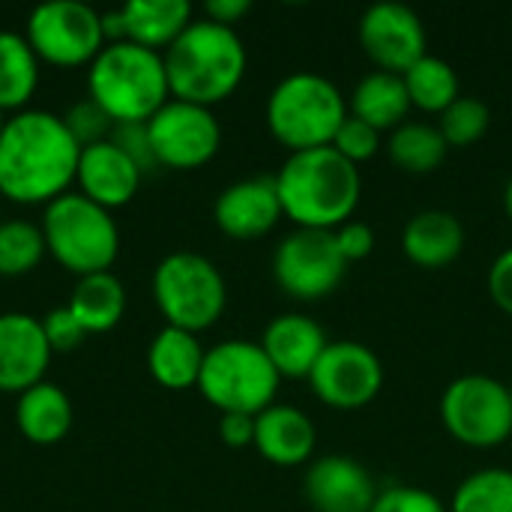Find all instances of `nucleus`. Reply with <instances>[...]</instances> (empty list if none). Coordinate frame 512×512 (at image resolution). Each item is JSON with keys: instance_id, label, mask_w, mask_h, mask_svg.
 <instances>
[{"instance_id": "e433bc0d", "label": "nucleus", "mask_w": 512, "mask_h": 512, "mask_svg": "<svg viewBox=\"0 0 512 512\" xmlns=\"http://www.w3.org/2000/svg\"><path fill=\"white\" fill-rule=\"evenodd\" d=\"M108 141L117 144L141 168V174L156 168V156H153V147H150L147 123H117Z\"/></svg>"}, {"instance_id": "37998d69", "label": "nucleus", "mask_w": 512, "mask_h": 512, "mask_svg": "<svg viewBox=\"0 0 512 512\" xmlns=\"http://www.w3.org/2000/svg\"><path fill=\"white\" fill-rule=\"evenodd\" d=\"M3 126H6V114L0 111V132H3Z\"/></svg>"}, {"instance_id": "423d86ee", "label": "nucleus", "mask_w": 512, "mask_h": 512, "mask_svg": "<svg viewBox=\"0 0 512 512\" xmlns=\"http://www.w3.org/2000/svg\"><path fill=\"white\" fill-rule=\"evenodd\" d=\"M39 228L45 234L48 255L78 279L105 273L117 261L120 231L114 216L81 192H66L51 201Z\"/></svg>"}, {"instance_id": "bb28decb", "label": "nucleus", "mask_w": 512, "mask_h": 512, "mask_svg": "<svg viewBox=\"0 0 512 512\" xmlns=\"http://www.w3.org/2000/svg\"><path fill=\"white\" fill-rule=\"evenodd\" d=\"M39 87V57L24 33L0 30V111L18 114Z\"/></svg>"}, {"instance_id": "7ed1b4c3", "label": "nucleus", "mask_w": 512, "mask_h": 512, "mask_svg": "<svg viewBox=\"0 0 512 512\" xmlns=\"http://www.w3.org/2000/svg\"><path fill=\"white\" fill-rule=\"evenodd\" d=\"M171 99L216 105L228 99L246 75V45L228 24L192 18V24L162 51Z\"/></svg>"}, {"instance_id": "5701e85b", "label": "nucleus", "mask_w": 512, "mask_h": 512, "mask_svg": "<svg viewBox=\"0 0 512 512\" xmlns=\"http://www.w3.org/2000/svg\"><path fill=\"white\" fill-rule=\"evenodd\" d=\"M204 348L195 333L180 327H162L147 351V369L153 381L165 390H189L198 387L201 366H204Z\"/></svg>"}, {"instance_id": "c756f323", "label": "nucleus", "mask_w": 512, "mask_h": 512, "mask_svg": "<svg viewBox=\"0 0 512 512\" xmlns=\"http://www.w3.org/2000/svg\"><path fill=\"white\" fill-rule=\"evenodd\" d=\"M450 512H512L510 468H480L468 474L453 492Z\"/></svg>"}, {"instance_id": "393cba45", "label": "nucleus", "mask_w": 512, "mask_h": 512, "mask_svg": "<svg viewBox=\"0 0 512 512\" xmlns=\"http://www.w3.org/2000/svg\"><path fill=\"white\" fill-rule=\"evenodd\" d=\"M408 108H411V96L399 72H387V69L369 72L357 81L351 93V114L366 120L378 132L405 123Z\"/></svg>"}, {"instance_id": "f8f14e48", "label": "nucleus", "mask_w": 512, "mask_h": 512, "mask_svg": "<svg viewBox=\"0 0 512 512\" xmlns=\"http://www.w3.org/2000/svg\"><path fill=\"white\" fill-rule=\"evenodd\" d=\"M147 135L156 165L174 171H192L207 165L222 144V126L216 114L207 105L183 99H168L147 120Z\"/></svg>"}, {"instance_id": "c03bdc74", "label": "nucleus", "mask_w": 512, "mask_h": 512, "mask_svg": "<svg viewBox=\"0 0 512 512\" xmlns=\"http://www.w3.org/2000/svg\"><path fill=\"white\" fill-rule=\"evenodd\" d=\"M0 222H3V198H0Z\"/></svg>"}, {"instance_id": "cd10ccee", "label": "nucleus", "mask_w": 512, "mask_h": 512, "mask_svg": "<svg viewBox=\"0 0 512 512\" xmlns=\"http://www.w3.org/2000/svg\"><path fill=\"white\" fill-rule=\"evenodd\" d=\"M447 138L441 135V129L435 123L426 120H405L390 132L387 141V153L390 159L405 168V171H432L444 162L447 156Z\"/></svg>"}, {"instance_id": "f257e3e1", "label": "nucleus", "mask_w": 512, "mask_h": 512, "mask_svg": "<svg viewBox=\"0 0 512 512\" xmlns=\"http://www.w3.org/2000/svg\"><path fill=\"white\" fill-rule=\"evenodd\" d=\"M81 147L60 114L24 108L6 117L0 132V198L15 204H51L75 183Z\"/></svg>"}, {"instance_id": "a19ab883", "label": "nucleus", "mask_w": 512, "mask_h": 512, "mask_svg": "<svg viewBox=\"0 0 512 512\" xmlns=\"http://www.w3.org/2000/svg\"><path fill=\"white\" fill-rule=\"evenodd\" d=\"M249 9H252L249 0H207V6H204L210 21H219V24H228V27H234Z\"/></svg>"}, {"instance_id": "79ce46f5", "label": "nucleus", "mask_w": 512, "mask_h": 512, "mask_svg": "<svg viewBox=\"0 0 512 512\" xmlns=\"http://www.w3.org/2000/svg\"><path fill=\"white\" fill-rule=\"evenodd\" d=\"M504 210H507V216L512 219V177L510 183H507V189H504Z\"/></svg>"}, {"instance_id": "72a5a7b5", "label": "nucleus", "mask_w": 512, "mask_h": 512, "mask_svg": "<svg viewBox=\"0 0 512 512\" xmlns=\"http://www.w3.org/2000/svg\"><path fill=\"white\" fill-rule=\"evenodd\" d=\"M369 512H450L441 498L429 489H420V486H387L378 492L375 504Z\"/></svg>"}, {"instance_id": "0eeeda50", "label": "nucleus", "mask_w": 512, "mask_h": 512, "mask_svg": "<svg viewBox=\"0 0 512 512\" xmlns=\"http://www.w3.org/2000/svg\"><path fill=\"white\" fill-rule=\"evenodd\" d=\"M153 300L168 327L198 336L222 318L228 285L210 258L198 252H171L153 270Z\"/></svg>"}, {"instance_id": "473e14b6", "label": "nucleus", "mask_w": 512, "mask_h": 512, "mask_svg": "<svg viewBox=\"0 0 512 512\" xmlns=\"http://www.w3.org/2000/svg\"><path fill=\"white\" fill-rule=\"evenodd\" d=\"M60 117H63V123H66V129H69V135L75 138L78 147H90V144L108 141L114 126H117L90 96H84L75 105H69L66 114H60Z\"/></svg>"}, {"instance_id": "9d476101", "label": "nucleus", "mask_w": 512, "mask_h": 512, "mask_svg": "<svg viewBox=\"0 0 512 512\" xmlns=\"http://www.w3.org/2000/svg\"><path fill=\"white\" fill-rule=\"evenodd\" d=\"M441 417L462 444L495 447L512 435L510 384L483 372L459 375L441 396Z\"/></svg>"}, {"instance_id": "4c0bfd02", "label": "nucleus", "mask_w": 512, "mask_h": 512, "mask_svg": "<svg viewBox=\"0 0 512 512\" xmlns=\"http://www.w3.org/2000/svg\"><path fill=\"white\" fill-rule=\"evenodd\" d=\"M336 243H339V249H342V255L348 261H357V258H366L375 249V231H372V225H366L360 219H351V222L336 228Z\"/></svg>"}, {"instance_id": "f03ea898", "label": "nucleus", "mask_w": 512, "mask_h": 512, "mask_svg": "<svg viewBox=\"0 0 512 512\" xmlns=\"http://www.w3.org/2000/svg\"><path fill=\"white\" fill-rule=\"evenodd\" d=\"M282 213L297 222V228H327L345 225L360 201V168L342 156L333 144L294 150L282 168L273 174Z\"/></svg>"}, {"instance_id": "4468645a", "label": "nucleus", "mask_w": 512, "mask_h": 512, "mask_svg": "<svg viewBox=\"0 0 512 512\" xmlns=\"http://www.w3.org/2000/svg\"><path fill=\"white\" fill-rule=\"evenodd\" d=\"M360 45L387 72H405L426 54L423 18L399 0H378L360 15Z\"/></svg>"}, {"instance_id": "b1692460", "label": "nucleus", "mask_w": 512, "mask_h": 512, "mask_svg": "<svg viewBox=\"0 0 512 512\" xmlns=\"http://www.w3.org/2000/svg\"><path fill=\"white\" fill-rule=\"evenodd\" d=\"M15 426L30 444L51 447L63 441L72 429V402L57 384L42 381L18 396Z\"/></svg>"}, {"instance_id": "2eb2a0df", "label": "nucleus", "mask_w": 512, "mask_h": 512, "mask_svg": "<svg viewBox=\"0 0 512 512\" xmlns=\"http://www.w3.org/2000/svg\"><path fill=\"white\" fill-rule=\"evenodd\" d=\"M51 345L42 330V318L27 312L0 315V393L21 396L45 381L51 366Z\"/></svg>"}, {"instance_id": "6ab92c4d", "label": "nucleus", "mask_w": 512, "mask_h": 512, "mask_svg": "<svg viewBox=\"0 0 512 512\" xmlns=\"http://www.w3.org/2000/svg\"><path fill=\"white\" fill-rule=\"evenodd\" d=\"M327 345V330L315 318L300 312H285L273 318L261 333L264 354L270 357L276 372L288 378H309L312 366L318 363Z\"/></svg>"}, {"instance_id": "aec40b11", "label": "nucleus", "mask_w": 512, "mask_h": 512, "mask_svg": "<svg viewBox=\"0 0 512 512\" xmlns=\"http://www.w3.org/2000/svg\"><path fill=\"white\" fill-rule=\"evenodd\" d=\"M315 423L306 411L294 405L273 402L255 414V447L273 465H300L315 453Z\"/></svg>"}, {"instance_id": "a878e982", "label": "nucleus", "mask_w": 512, "mask_h": 512, "mask_svg": "<svg viewBox=\"0 0 512 512\" xmlns=\"http://www.w3.org/2000/svg\"><path fill=\"white\" fill-rule=\"evenodd\" d=\"M66 306L81 321L87 336L90 333H108L111 327L120 324V318L126 312V288L111 270L90 273V276H81L75 282Z\"/></svg>"}, {"instance_id": "20e7f679", "label": "nucleus", "mask_w": 512, "mask_h": 512, "mask_svg": "<svg viewBox=\"0 0 512 512\" xmlns=\"http://www.w3.org/2000/svg\"><path fill=\"white\" fill-rule=\"evenodd\" d=\"M87 96L114 123H147L171 99L162 54L126 39L108 42L87 66Z\"/></svg>"}, {"instance_id": "9b49d317", "label": "nucleus", "mask_w": 512, "mask_h": 512, "mask_svg": "<svg viewBox=\"0 0 512 512\" xmlns=\"http://www.w3.org/2000/svg\"><path fill=\"white\" fill-rule=\"evenodd\" d=\"M348 258L336 243V231L297 228L285 234L273 252V276L279 288L297 300H318L339 288Z\"/></svg>"}, {"instance_id": "dca6fc26", "label": "nucleus", "mask_w": 512, "mask_h": 512, "mask_svg": "<svg viewBox=\"0 0 512 512\" xmlns=\"http://www.w3.org/2000/svg\"><path fill=\"white\" fill-rule=\"evenodd\" d=\"M303 489L318 512H369L378 498L369 468L345 453L318 456L303 477Z\"/></svg>"}, {"instance_id": "c85d7f7f", "label": "nucleus", "mask_w": 512, "mask_h": 512, "mask_svg": "<svg viewBox=\"0 0 512 512\" xmlns=\"http://www.w3.org/2000/svg\"><path fill=\"white\" fill-rule=\"evenodd\" d=\"M402 78H405L411 105L423 111H444L456 96H462L456 69L444 57L429 54V51L411 69H405Z\"/></svg>"}, {"instance_id": "1a4fd4ad", "label": "nucleus", "mask_w": 512, "mask_h": 512, "mask_svg": "<svg viewBox=\"0 0 512 512\" xmlns=\"http://www.w3.org/2000/svg\"><path fill=\"white\" fill-rule=\"evenodd\" d=\"M24 39L39 63L60 69L90 66L108 45L102 30V12L81 0H51L30 12Z\"/></svg>"}, {"instance_id": "412c9836", "label": "nucleus", "mask_w": 512, "mask_h": 512, "mask_svg": "<svg viewBox=\"0 0 512 512\" xmlns=\"http://www.w3.org/2000/svg\"><path fill=\"white\" fill-rule=\"evenodd\" d=\"M402 249L420 267H447L465 249V225L450 210H420L405 222Z\"/></svg>"}, {"instance_id": "2f4dec72", "label": "nucleus", "mask_w": 512, "mask_h": 512, "mask_svg": "<svg viewBox=\"0 0 512 512\" xmlns=\"http://www.w3.org/2000/svg\"><path fill=\"white\" fill-rule=\"evenodd\" d=\"M492 111L483 99L477 96H456L444 111H441V135L447 138L450 147H468L477 138H483V132L489 129Z\"/></svg>"}, {"instance_id": "f704fd0d", "label": "nucleus", "mask_w": 512, "mask_h": 512, "mask_svg": "<svg viewBox=\"0 0 512 512\" xmlns=\"http://www.w3.org/2000/svg\"><path fill=\"white\" fill-rule=\"evenodd\" d=\"M333 147H336L342 156H348L351 162H360V159H369V156L378 153V147H381V132H378L375 126H369L366 120L348 114V117L342 120V126L336 129V135H333Z\"/></svg>"}, {"instance_id": "4be33fe9", "label": "nucleus", "mask_w": 512, "mask_h": 512, "mask_svg": "<svg viewBox=\"0 0 512 512\" xmlns=\"http://www.w3.org/2000/svg\"><path fill=\"white\" fill-rule=\"evenodd\" d=\"M117 12L123 21V39L159 54L192 24L189 0H129Z\"/></svg>"}, {"instance_id": "a211bd4d", "label": "nucleus", "mask_w": 512, "mask_h": 512, "mask_svg": "<svg viewBox=\"0 0 512 512\" xmlns=\"http://www.w3.org/2000/svg\"><path fill=\"white\" fill-rule=\"evenodd\" d=\"M75 186L84 198L105 207L108 213L126 207L141 186V168L111 141L81 147Z\"/></svg>"}, {"instance_id": "58836bf2", "label": "nucleus", "mask_w": 512, "mask_h": 512, "mask_svg": "<svg viewBox=\"0 0 512 512\" xmlns=\"http://www.w3.org/2000/svg\"><path fill=\"white\" fill-rule=\"evenodd\" d=\"M489 294L504 312L512 315V246L504 249L489 267Z\"/></svg>"}, {"instance_id": "c9c22d12", "label": "nucleus", "mask_w": 512, "mask_h": 512, "mask_svg": "<svg viewBox=\"0 0 512 512\" xmlns=\"http://www.w3.org/2000/svg\"><path fill=\"white\" fill-rule=\"evenodd\" d=\"M42 330L45 339L51 345V351H75L84 339L87 330L81 327V321L69 312V306H57L42 318Z\"/></svg>"}, {"instance_id": "6e6552de", "label": "nucleus", "mask_w": 512, "mask_h": 512, "mask_svg": "<svg viewBox=\"0 0 512 512\" xmlns=\"http://www.w3.org/2000/svg\"><path fill=\"white\" fill-rule=\"evenodd\" d=\"M282 375L264 354L261 342L225 339L204 354L198 390L222 414H261L273 405Z\"/></svg>"}, {"instance_id": "39448f33", "label": "nucleus", "mask_w": 512, "mask_h": 512, "mask_svg": "<svg viewBox=\"0 0 512 512\" xmlns=\"http://www.w3.org/2000/svg\"><path fill=\"white\" fill-rule=\"evenodd\" d=\"M348 117L342 90L321 72H288L267 99L270 132L294 150L333 144L336 129Z\"/></svg>"}, {"instance_id": "a18cd8bd", "label": "nucleus", "mask_w": 512, "mask_h": 512, "mask_svg": "<svg viewBox=\"0 0 512 512\" xmlns=\"http://www.w3.org/2000/svg\"><path fill=\"white\" fill-rule=\"evenodd\" d=\"M510 393H512V384H510Z\"/></svg>"}, {"instance_id": "7c9ffc66", "label": "nucleus", "mask_w": 512, "mask_h": 512, "mask_svg": "<svg viewBox=\"0 0 512 512\" xmlns=\"http://www.w3.org/2000/svg\"><path fill=\"white\" fill-rule=\"evenodd\" d=\"M45 255L48 249H45V234L39 225L27 219L0 222V276L3 279L33 273Z\"/></svg>"}, {"instance_id": "f3484780", "label": "nucleus", "mask_w": 512, "mask_h": 512, "mask_svg": "<svg viewBox=\"0 0 512 512\" xmlns=\"http://www.w3.org/2000/svg\"><path fill=\"white\" fill-rule=\"evenodd\" d=\"M282 213L279 189L273 174H258L225 186L213 201V219L219 231L234 240H252L267 234Z\"/></svg>"}, {"instance_id": "ea45409f", "label": "nucleus", "mask_w": 512, "mask_h": 512, "mask_svg": "<svg viewBox=\"0 0 512 512\" xmlns=\"http://www.w3.org/2000/svg\"><path fill=\"white\" fill-rule=\"evenodd\" d=\"M219 435L228 447H246L255 444V414L228 411L219 417Z\"/></svg>"}, {"instance_id": "ddd939ff", "label": "nucleus", "mask_w": 512, "mask_h": 512, "mask_svg": "<svg viewBox=\"0 0 512 512\" xmlns=\"http://www.w3.org/2000/svg\"><path fill=\"white\" fill-rule=\"evenodd\" d=\"M309 384L315 396L333 408H363L384 384V363L369 345L339 339L324 348L309 372Z\"/></svg>"}]
</instances>
